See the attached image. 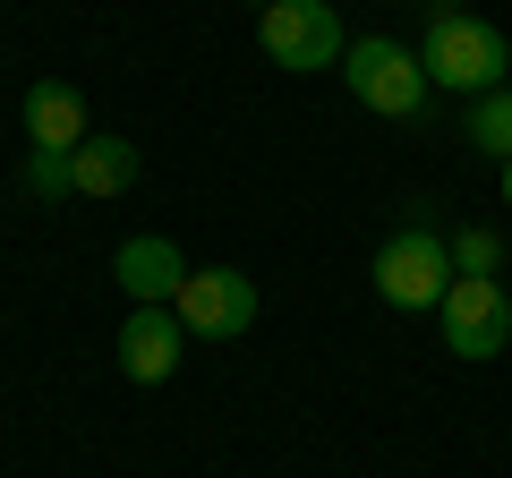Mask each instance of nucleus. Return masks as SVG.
Returning a JSON list of instances; mask_svg holds the SVG:
<instances>
[{
    "label": "nucleus",
    "mask_w": 512,
    "mask_h": 478,
    "mask_svg": "<svg viewBox=\"0 0 512 478\" xmlns=\"http://www.w3.org/2000/svg\"><path fill=\"white\" fill-rule=\"evenodd\" d=\"M180 325H188V342H239V333L256 325V282L239 274V265H188V282H180Z\"/></svg>",
    "instance_id": "obj_6"
},
{
    "label": "nucleus",
    "mask_w": 512,
    "mask_h": 478,
    "mask_svg": "<svg viewBox=\"0 0 512 478\" xmlns=\"http://www.w3.org/2000/svg\"><path fill=\"white\" fill-rule=\"evenodd\" d=\"M470 146L495 154V163H512V86H495V94L470 103Z\"/></svg>",
    "instance_id": "obj_11"
},
{
    "label": "nucleus",
    "mask_w": 512,
    "mask_h": 478,
    "mask_svg": "<svg viewBox=\"0 0 512 478\" xmlns=\"http://www.w3.org/2000/svg\"><path fill=\"white\" fill-rule=\"evenodd\" d=\"M256 43H265V60H274V69H291V77L333 69V60L350 52V43H342V18H333V0H265Z\"/></svg>",
    "instance_id": "obj_4"
},
{
    "label": "nucleus",
    "mask_w": 512,
    "mask_h": 478,
    "mask_svg": "<svg viewBox=\"0 0 512 478\" xmlns=\"http://www.w3.org/2000/svg\"><path fill=\"white\" fill-rule=\"evenodd\" d=\"M26 137H35V154H77L86 146V94L60 86V77H35L26 86Z\"/></svg>",
    "instance_id": "obj_9"
},
{
    "label": "nucleus",
    "mask_w": 512,
    "mask_h": 478,
    "mask_svg": "<svg viewBox=\"0 0 512 478\" xmlns=\"http://www.w3.org/2000/svg\"><path fill=\"white\" fill-rule=\"evenodd\" d=\"M376 291L393 299V308H444V291H453V239L427 214H410L402 231L376 248Z\"/></svg>",
    "instance_id": "obj_2"
},
{
    "label": "nucleus",
    "mask_w": 512,
    "mask_h": 478,
    "mask_svg": "<svg viewBox=\"0 0 512 478\" xmlns=\"http://www.w3.org/2000/svg\"><path fill=\"white\" fill-rule=\"evenodd\" d=\"M436 325H444V350H453V359H504V350H512V299H504V282H495V274H453Z\"/></svg>",
    "instance_id": "obj_5"
},
{
    "label": "nucleus",
    "mask_w": 512,
    "mask_h": 478,
    "mask_svg": "<svg viewBox=\"0 0 512 478\" xmlns=\"http://www.w3.org/2000/svg\"><path fill=\"white\" fill-rule=\"evenodd\" d=\"M427 86H444V94H495L504 86V69H512V43L495 35L487 18H470V9H453V0H444L436 9V26H427Z\"/></svg>",
    "instance_id": "obj_1"
},
{
    "label": "nucleus",
    "mask_w": 512,
    "mask_h": 478,
    "mask_svg": "<svg viewBox=\"0 0 512 478\" xmlns=\"http://www.w3.org/2000/svg\"><path fill=\"white\" fill-rule=\"evenodd\" d=\"M69 171H77V197H120V188H137V146L128 137H86L69 154Z\"/></svg>",
    "instance_id": "obj_10"
},
{
    "label": "nucleus",
    "mask_w": 512,
    "mask_h": 478,
    "mask_svg": "<svg viewBox=\"0 0 512 478\" xmlns=\"http://www.w3.org/2000/svg\"><path fill=\"white\" fill-rule=\"evenodd\" d=\"M111 274H120V291L137 299V308H171V299H180V282H188V257L171 248V239L137 231V239H120V257H111Z\"/></svg>",
    "instance_id": "obj_8"
},
{
    "label": "nucleus",
    "mask_w": 512,
    "mask_h": 478,
    "mask_svg": "<svg viewBox=\"0 0 512 478\" xmlns=\"http://www.w3.org/2000/svg\"><path fill=\"white\" fill-rule=\"evenodd\" d=\"M453 274H504V239H495L487 222L453 231Z\"/></svg>",
    "instance_id": "obj_12"
},
{
    "label": "nucleus",
    "mask_w": 512,
    "mask_h": 478,
    "mask_svg": "<svg viewBox=\"0 0 512 478\" xmlns=\"http://www.w3.org/2000/svg\"><path fill=\"white\" fill-rule=\"evenodd\" d=\"M342 77L376 120H419L427 111V60L410 43H393V35H359L342 52Z\"/></svg>",
    "instance_id": "obj_3"
},
{
    "label": "nucleus",
    "mask_w": 512,
    "mask_h": 478,
    "mask_svg": "<svg viewBox=\"0 0 512 478\" xmlns=\"http://www.w3.org/2000/svg\"><path fill=\"white\" fill-rule=\"evenodd\" d=\"M504 205H512V163H504Z\"/></svg>",
    "instance_id": "obj_14"
},
{
    "label": "nucleus",
    "mask_w": 512,
    "mask_h": 478,
    "mask_svg": "<svg viewBox=\"0 0 512 478\" xmlns=\"http://www.w3.org/2000/svg\"><path fill=\"white\" fill-rule=\"evenodd\" d=\"M26 188H35V197H77L69 154H35V163H26Z\"/></svg>",
    "instance_id": "obj_13"
},
{
    "label": "nucleus",
    "mask_w": 512,
    "mask_h": 478,
    "mask_svg": "<svg viewBox=\"0 0 512 478\" xmlns=\"http://www.w3.org/2000/svg\"><path fill=\"white\" fill-rule=\"evenodd\" d=\"M180 359H188L180 308H128V325H120V368H128V385H163Z\"/></svg>",
    "instance_id": "obj_7"
}]
</instances>
